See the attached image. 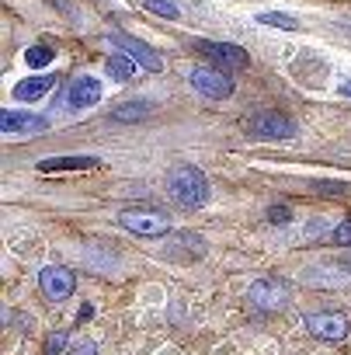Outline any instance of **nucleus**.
I'll return each mask as SVG.
<instances>
[{
    "instance_id": "nucleus-1",
    "label": "nucleus",
    "mask_w": 351,
    "mask_h": 355,
    "mask_svg": "<svg viewBox=\"0 0 351 355\" xmlns=\"http://www.w3.org/2000/svg\"><path fill=\"white\" fill-rule=\"evenodd\" d=\"M167 192H170V199L178 202V206H188V209H202V206L209 202V196H213L209 178H206L199 167H192V164L170 171V178H167Z\"/></svg>"
},
{
    "instance_id": "nucleus-2",
    "label": "nucleus",
    "mask_w": 351,
    "mask_h": 355,
    "mask_svg": "<svg viewBox=\"0 0 351 355\" xmlns=\"http://www.w3.org/2000/svg\"><path fill=\"white\" fill-rule=\"evenodd\" d=\"M247 129L258 139H292L296 136V122L285 119L282 112H258V115H251Z\"/></svg>"
},
{
    "instance_id": "nucleus-3",
    "label": "nucleus",
    "mask_w": 351,
    "mask_h": 355,
    "mask_svg": "<svg viewBox=\"0 0 351 355\" xmlns=\"http://www.w3.org/2000/svg\"><path fill=\"white\" fill-rule=\"evenodd\" d=\"M192 87L202 98H216V101H223V98L233 94V80L223 70H216V67H195L192 70Z\"/></svg>"
},
{
    "instance_id": "nucleus-4",
    "label": "nucleus",
    "mask_w": 351,
    "mask_h": 355,
    "mask_svg": "<svg viewBox=\"0 0 351 355\" xmlns=\"http://www.w3.org/2000/svg\"><path fill=\"white\" fill-rule=\"evenodd\" d=\"M118 223H122L125 230L139 234V237H163V234L170 230V220H167V216L146 213V209H129V213L118 216Z\"/></svg>"
},
{
    "instance_id": "nucleus-5",
    "label": "nucleus",
    "mask_w": 351,
    "mask_h": 355,
    "mask_svg": "<svg viewBox=\"0 0 351 355\" xmlns=\"http://www.w3.org/2000/svg\"><path fill=\"white\" fill-rule=\"evenodd\" d=\"M111 46H118L129 60H136L143 70H153V73H160L163 70V60H160V53L156 49H150L146 42H139V39H132V35H122V32H115L111 35Z\"/></svg>"
},
{
    "instance_id": "nucleus-6",
    "label": "nucleus",
    "mask_w": 351,
    "mask_h": 355,
    "mask_svg": "<svg viewBox=\"0 0 351 355\" xmlns=\"http://www.w3.org/2000/svg\"><path fill=\"white\" fill-rule=\"evenodd\" d=\"M39 286H42V296H46V300H66V296L73 293L77 279H73V272L63 268V265H46V268L39 272Z\"/></svg>"
},
{
    "instance_id": "nucleus-7",
    "label": "nucleus",
    "mask_w": 351,
    "mask_h": 355,
    "mask_svg": "<svg viewBox=\"0 0 351 355\" xmlns=\"http://www.w3.org/2000/svg\"><path fill=\"white\" fill-rule=\"evenodd\" d=\"M98 101H101V84H98L94 77H73V84H70V91H66V98H63V108L80 112V108L98 105Z\"/></svg>"
},
{
    "instance_id": "nucleus-8",
    "label": "nucleus",
    "mask_w": 351,
    "mask_h": 355,
    "mask_svg": "<svg viewBox=\"0 0 351 355\" xmlns=\"http://www.w3.org/2000/svg\"><path fill=\"white\" fill-rule=\"evenodd\" d=\"M306 327H309V334L327 338V341H344L348 338V317H341V313H309Z\"/></svg>"
},
{
    "instance_id": "nucleus-9",
    "label": "nucleus",
    "mask_w": 351,
    "mask_h": 355,
    "mask_svg": "<svg viewBox=\"0 0 351 355\" xmlns=\"http://www.w3.org/2000/svg\"><path fill=\"white\" fill-rule=\"evenodd\" d=\"M0 129H4L8 136H35V132H46L49 122L42 115H32V112H4L0 115Z\"/></svg>"
},
{
    "instance_id": "nucleus-10",
    "label": "nucleus",
    "mask_w": 351,
    "mask_h": 355,
    "mask_svg": "<svg viewBox=\"0 0 351 355\" xmlns=\"http://www.w3.org/2000/svg\"><path fill=\"white\" fill-rule=\"evenodd\" d=\"M247 296H251V303H258L261 310H278V306L289 303V289H285L282 282H275V279H261V282H254Z\"/></svg>"
},
{
    "instance_id": "nucleus-11",
    "label": "nucleus",
    "mask_w": 351,
    "mask_h": 355,
    "mask_svg": "<svg viewBox=\"0 0 351 355\" xmlns=\"http://www.w3.org/2000/svg\"><path fill=\"white\" fill-rule=\"evenodd\" d=\"M199 53L202 56H209V60H216L219 67H247V53L240 49V46H233V42H199Z\"/></svg>"
},
{
    "instance_id": "nucleus-12",
    "label": "nucleus",
    "mask_w": 351,
    "mask_h": 355,
    "mask_svg": "<svg viewBox=\"0 0 351 355\" xmlns=\"http://www.w3.org/2000/svg\"><path fill=\"white\" fill-rule=\"evenodd\" d=\"M53 87H56V77H53V73H46V77H28V80H18V84H15V98H18V101H39V98H46Z\"/></svg>"
},
{
    "instance_id": "nucleus-13",
    "label": "nucleus",
    "mask_w": 351,
    "mask_h": 355,
    "mask_svg": "<svg viewBox=\"0 0 351 355\" xmlns=\"http://www.w3.org/2000/svg\"><path fill=\"white\" fill-rule=\"evenodd\" d=\"M101 160L98 157H46V160H39V171H91V167H98Z\"/></svg>"
},
{
    "instance_id": "nucleus-14",
    "label": "nucleus",
    "mask_w": 351,
    "mask_h": 355,
    "mask_svg": "<svg viewBox=\"0 0 351 355\" xmlns=\"http://www.w3.org/2000/svg\"><path fill=\"white\" fill-rule=\"evenodd\" d=\"M136 60H129L125 53H118V56H108V63H105V70H108V77H115V80H129V77H136Z\"/></svg>"
},
{
    "instance_id": "nucleus-15",
    "label": "nucleus",
    "mask_w": 351,
    "mask_h": 355,
    "mask_svg": "<svg viewBox=\"0 0 351 355\" xmlns=\"http://www.w3.org/2000/svg\"><path fill=\"white\" fill-rule=\"evenodd\" d=\"M150 112H153L150 101H129V105H118V108L111 112V119H115V122H139V119H146Z\"/></svg>"
},
{
    "instance_id": "nucleus-16",
    "label": "nucleus",
    "mask_w": 351,
    "mask_h": 355,
    "mask_svg": "<svg viewBox=\"0 0 351 355\" xmlns=\"http://www.w3.org/2000/svg\"><path fill=\"white\" fill-rule=\"evenodd\" d=\"M258 21H261V25H275V28H289V32L299 28V21H296L292 15H282V11H261Z\"/></svg>"
},
{
    "instance_id": "nucleus-17",
    "label": "nucleus",
    "mask_w": 351,
    "mask_h": 355,
    "mask_svg": "<svg viewBox=\"0 0 351 355\" xmlns=\"http://www.w3.org/2000/svg\"><path fill=\"white\" fill-rule=\"evenodd\" d=\"M53 56H56V53H53L49 46H28V49H25V63H28V67H49Z\"/></svg>"
},
{
    "instance_id": "nucleus-18",
    "label": "nucleus",
    "mask_w": 351,
    "mask_h": 355,
    "mask_svg": "<svg viewBox=\"0 0 351 355\" xmlns=\"http://www.w3.org/2000/svg\"><path fill=\"white\" fill-rule=\"evenodd\" d=\"M146 11H153L160 18H178V8H174L170 0H146Z\"/></svg>"
},
{
    "instance_id": "nucleus-19",
    "label": "nucleus",
    "mask_w": 351,
    "mask_h": 355,
    "mask_svg": "<svg viewBox=\"0 0 351 355\" xmlns=\"http://www.w3.org/2000/svg\"><path fill=\"white\" fill-rule=\"evenodd\" d=\"M66 341H70V334H66V331H53V334H49V355H63Z\"/></svg>"
},
{
    "instance_id": "nucleus-20",
    "label": "nucleus",
    "mask_w": 351,
    "mask_h": 355,
    "mask_svg": "<svg viewBox=\"0 0 351 355\" xmlns=\"http://www.w3.org/2000/svg\"><path fill=\"white\" fill-rule=\"evenodd\" d=\"M330 244H351V220H344V223L330 234Z\"/></svg>"
},
{
    "instance_id": "nucleus-21",
    "label": "nucleus",
    "mask_w": 351,
    "mask_h": 355,
    "mask_svg": "<svg viewBox=\"0 0 351 355\" xmlns=\"http://www.w3.org/2000/svg\"><path fill=\"white\" fill-rule=\"evenodd\" d=\"M313 189L316 192H330V196H348L351 192L348 185H334V182H313Z\"/></svg>"
},
{
    "instance_id": "nucleus-22",
    "label": "nucleus",
    "mask_w": 351,
    "mask_h": 355,
    "mask_svg": "<svg viewBox=\"0 0 351 355\" xmlns=\"http://www.w3.org/2000/svg\"><path fill=\"white\" fill-rule=\"evenodd\" d=\"M289 220H292V213H289L285 206H275V209H271V223H289Z\"/></svg>"
},
{
    "instance_id": "nucleus-23",
    "label": "nucleus",
    "mask_w": 351,
    "mask_h": 355,
    "mask_svg": "<svg viewBox=\"0 0 351 355\" xmlns=\"http://www.w3.org/2000/svg\"><path fill=\"white\" fill-rule=\"evenodd\" d=\"M70 355H98V345H94V341H80Z\"/></svg>"
},
{
    "instance_id": "nucleus-24",
    "label": "nucleus",
    "mask_w": 351,
    "mask_h": 355,
    "mask_svg": "<svg viewBox=\"0 0 351 355\" xmlns=\"http://www.w3.org/2000/svg\"><path fill=\"white\" fill-rule=\"evenodd\" d=\"M91 317H94V306L84 303V306H80V320H91Z\"/></svg>"
},
{
    "instance_id": "nucleus-25",
    "label": "nucleus",
    "mask_w": 351,
    "mask_h": 355,
    "mask_svg": "<svg viewBox=\"0 0 351 355\" xmlns=\"http://www.w3.org/2000/svg\"><path fill=\"white\" fill-rule=\"evenodd\" d=\"M341 94H344V98H351V80H344V84H341Z\"/></svg>"
}]
</instances>
